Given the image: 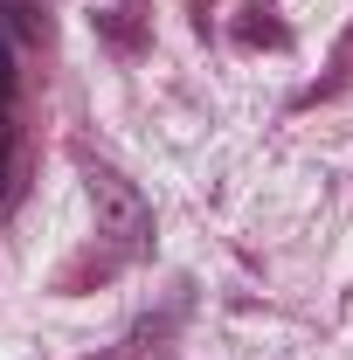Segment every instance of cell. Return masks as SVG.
<instances>
[{"mask_svg":"<svg viewBox=\"0 0 353 360\" xmlns=\"http://www.w3.org/2000/svg\"><path fill=\"white\" fill-rule=\"evenodd\" d=\"M7 90H14V70H7V49H0V111H7Z\"/></svg>","mask_w":353,"mask_h":360,"instance_id":"6da1fadb","label":"cell"},{"mask_svg":"<svg viewBox=\"0 0 353 360\" xmlns=\"http://www.w3.org/2000/svg\"><path fill=\"white\" fill-rule=\"evenodd\" d=\"M0 180H7V132H0Z\"/></svg>","mask_w":353,"mask_h":360,"instance_id":"7a4b0ae2","label":"cell"}]
</instances>
